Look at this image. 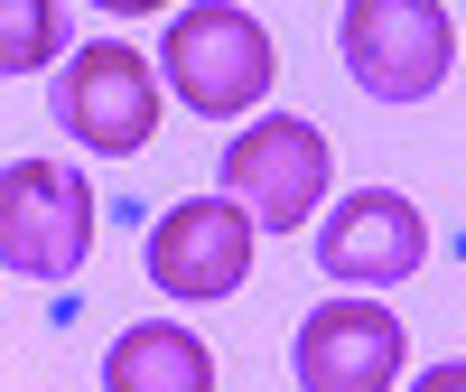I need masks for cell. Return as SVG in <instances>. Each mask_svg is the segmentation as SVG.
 <instances>
[{
  "mask_svg": "<svg viewBox=\"0 0 466 392\" xmlns=\"http://www.w3.org/2000/svg\"><path fill=\"white\" fill-rule=\"evenodd\" d=\"M159 85L187 112H206V122H243V112H261L270 85H280V47H270V28L252 10L197 0V10H177L168 37H159Z\"/></svg>",
  "mask_w": 466,
  "mask_h": 392,
  "instance_id": "obj_1",
  "label": "cell"
},
{
  "mask_svg": "<svg viewBox=\"0 0 466 392\" xmlns=\"http://www.w3.org/2000/svg\"><path fill=\"white\" fill-rule=\"evenodd\" d=\"M168 85L149 75V57L131 37H85L75 57H56V85H47V112L75 150H94V160H140L149 140H159V103Z\"/></svg>",
  "mask_w": 466,
  "mask_h": 392,
  "instance_id": "obj_2",
  "label": "cell"
},
{
  "mask_svg": "<svg viewBox=\"0 0 466 392\" xmlns=\"http://www.w3.org/2000/svg\"><path fill=\"white\" fill-rule=\"evenodd\" d=\"M327 178H336L327 131L299 122V112H252V122L233 131V150H224V196L252 215V233H299V224H318Z\"/></svg>",
  "mask_w": 466,
  "mask_h": 392,
  "instance_id": "obj_3",
  "label": "cell"
},
{
  "mask_svg": "<svg viewBox=\"0 0 466 392\" xmlns=\"http://www.w3.org/2000/svg\"><path fill=\"white\" fill-rule=\"evenodd\" d=\"M336 47L373 103H430L457 66V28L439 0H345Z\"/></svg>",
  "mask_w": 466,
  "mask_h": 392,
  "instance_id": "obj_4",
  "label": "cell"
},
{
  "mask_svg": "<svg viewBox=\"0 0 466 392\" xmlns=\"http://www.w3.org/2000/svg\"><path fill=\"white\" fill-rule=\"evenodd\" d=\"M85 253H94V187L66 160H10L0 169V271L75 281Z\"/></svg>",
  "mask_w": 466,
  "mask_h": 392,
  "instance_id": "obj_5",
  "label": "cell"
},
{
  "mask_svg": "<svg viewBox=\"0 0 466 392\" xmlns=\"http://www.w3.org/2000/svg\"><path fill=\"white\" fill-rule=\"evenodd\" d=\"M410 365V327L382 308L373 290H345V299H318L289 336V374L299 392H392Z\"/></svg>",
  "mask_w": 466,
  "mask_h": 392,
  "instance_id": "obj_6",
  "label": "cell"
},
{
  "mask_svg": "<svg viewBox=\"0 0 466 392\" xmlns=\"http://www.w3.org/2000/svg\"><path fill=\"white\" fill-rule=\"evenodd\" d=\"M420 262H430V215L401 187H355L318 206V271L336 290H392Z\"/></svg>",
  "mask_w": 466,
  "mask_h": 392,
  "instance_id": "obj_7",
  "label": "cell"
},
{
  "mask_svg": "<svg viewBox=\"0 0 466 392\" xmlns=\"http://www.w3.org/2000/svg\"><path fill=\"white\" fill-rule=\"evenodd\" d=\"M149 281L168 299H233L252 281V215L233 206V196H177V206L149 224Z\"/></svg>",
  "mask_w": 466,
  "mask_h": 392,
  "instance_id": "obj_8",
  "label": "cell"
},
{
  "mask_svg": "<svg viewBox=\"0 0 466 392\" xmlns=\"http://www.w3.org/2000/svg\"><path fill=\"white\" fill-rule=\"evenodd\" d=\"M103 392H215V356H206L197 327H177V318H140V327L112 336Z\"/></svg>",
  "mask_w": 466,
  "mask_h": 392,
  "instance_id": "obj_9",
  "label": "cell"
},
{
  "mask_svg": "<svg viewBox=\"0 0 466 392\" xmlns=\"http://www.w3.org/2000/svg\"><path fill=\"white\" fill-rule=\"evenodd\" d=\"M66 57V10L56 0H0V75H37Z\"/></svg>",
  "mask_w": 466,
  "mask_h": 392,
  "instance_id": "obj_10",
  "label": "cell"
},
{
  "mask_svg": "<svg viewBox=\"0 0 466 392\" xmlns=\"http://www.w3.org/2000/svg\"><path fill=\"white\" fill-rule=\"evenodd\" d=\"M401 392H466V365H430V374H410Z\"/></svg>",
  "mask_w": 466,
  "mask_h": 392,
  "instance_id": "obj_11",
  "label": "cell"
},
{
  "mask_svg": "<svg viewBox=\"0 0 466 392\" xmlns=\"http://www.w3.org/2000/svg\"><path fill=\"white\" fill-rule=\"evenodd\" d=\"M103 19H149V10H168V0H94Z\"/></svg>",
  "mask_w": 466,
  "mask_h": 392,
  "instance_id": "obj_12",
  "label": "cell"
}]
</instances>
